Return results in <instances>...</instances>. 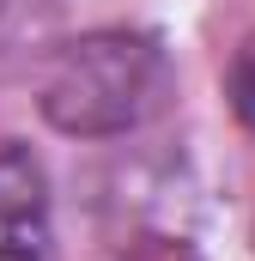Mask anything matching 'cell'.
<instances>
[{"instance_id":"obj_2","label":"cell","mask_w":255,"mask_h":261,"mask_svg":"<svg viewBox=\"0 0 255 261\" xmlns=\"http://www.w3.org/2000/svg\"><path fill=\"white\" fill-rule=\"evenodd\" d=\"M49 176L24 146H0V261H49Z\"/></svg>"},{"instance_id":"obj_1","label":"cell","mask_w":255,"mask_h":261,"mask_svg":"<svg viewBox=\"0 0 255 261\" xmlns=\"http://www.w3.org/2000/svg\"><path fill=\"white\" fill-rule=\"evenodd\" d=\"M164 97H170V55L146 31H91L67 43L43 79V116L79 140L140 128Z\"/></svg>"},{"instance_id":"obj_3","label":"cell","mask_w":255,"mask_h":261,"mask_svg":"<svg viewBox=\"0 0 255 261\" xmlns=\"http://www.w3.org/2000/svg\"><path fill=\"white\" fill-rule=\"evenodd\" d=\"M225 91H231V110L255 128V37L237 49V61H231V85H225Z\"/></svg>"}]
</instances>
